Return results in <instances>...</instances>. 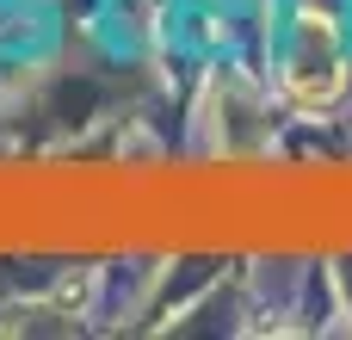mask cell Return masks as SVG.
I'll return each instance as SVG.
<instances>
[{
    "mask_svg": "<svg viewBox=\"0 0 352 340\" xmlns=\"http://www.w3.org/2000/svg\"><path fill=\"white\" fill-rule=\"evenodd\" d=\"M285 87L309 111H322V105H334L346 93V50H340V31H334L328 12H303L291 62H285Z\"/></svg>",
    "mask_w": 352,
    "mask_h": 340,
    "instance_id": "6da1fadb",
    "label": "cell"
}]
</instances>
